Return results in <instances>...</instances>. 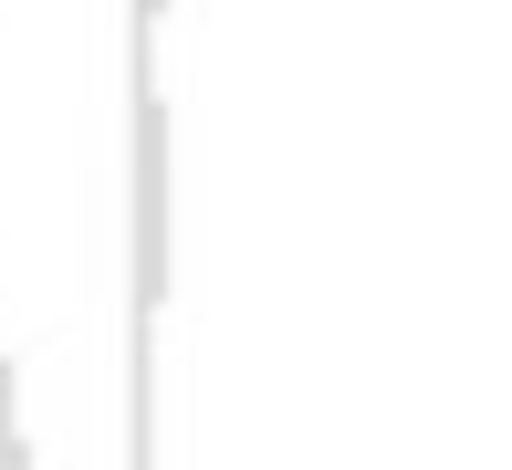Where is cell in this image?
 Returning <instances> with one entry per match:
<instances>
[]
</instances>
